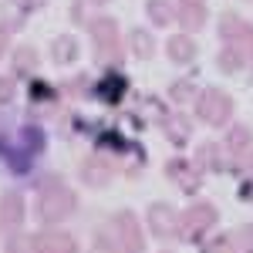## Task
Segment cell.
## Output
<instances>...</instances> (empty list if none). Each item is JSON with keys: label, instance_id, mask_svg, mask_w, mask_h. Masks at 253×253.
I'll list each match as a JSON object with an SVG mask.
<instances>
[{"label": "cell", "instance_id": "cell-1", "mask_svg": "<svg viewBox=\"0 0 253 253\" xmlns=\"http://www.w3.org/2000/svg\"><path fill=\"white\" fill-rule=\"evenodd\" d=\"M75 210H78L75 189H71L61 175H44V179H41V196H38V219L41 223H47V226L64 223Z\"/></svg>", "mask_w": 253, "mask_h": 253}, {"label": "cell", "instance_id": "cell-2", "mask_svg": "<svg viewBox=\"0 0 253 253\" xmlns=\"http://www.w3.org/2000/svg\"><path fill=\"white\" fill-rule=\"evenodd\" d=\"M88 34H91V41H95V58L98 64H105V68H118L122 64V38H118V20L115 17H91L88 24Z\"/></svg>", "mask_w": 253, "mask_h": 253}, {"label": "cell", "instance_id": "cell-3", "mask_svg": "<svg viewBox=\"0 0 253 253\" xmlns=\"http://www.w3.org/2000/svg\"><path fill=\"white\" fill-rule=\"evenodd\" d=\"M216 219H219V213H216L213 203H206V199H196V203H189L182 213H179V240H186V243H206V233L216 226Z\"/></svg>", "mask_w": 253, "mask_h": 253}, {"label": "cell", "instance_id": "cell-4", "mask_svg": "<svg viewBox=\"0 0 253 253\" xmlns=\"http://www.w3.org/2000/svg\"><path fill=\"white\" fill-rule=\"evenodd\" d=\"M196 115H199V122L213 125V128H226L233 118V98L219 88H203L196 95Z\"/></svg>", "mask_w": 253, "mask_h": 253}, {"label": "cell", "instance_id": "cell-5", "mask_svg": "<svg viewBox=\"0 0 253 253\" xmlns=\"http://www.w3.org/2000/svg\"><path fill=\"white\" fill-rule=\"evenodd\" d=\"M78 179L88 186V189H108V186H112V179H115V162H112V159H105L101 152H95V156L81 159Z\"/></svg>", "mask_w": 253, "mask_h": 253}, {"label": "cell", "instance_id": "cell-6", "mask_svg": "<svg viewBox=\"0 0 253 253\" xmlns=\"http://www.w3.org/2000/svg\"><path fill=\"white\" fill-rule=\"evenodd\" d=\"M115 230H118V243L122 253H145V233H142V219L132 210H122L115 213Z\"/></svg>", "mask_w": 253, "mask_h": 253}, {"label": "cell", "instance_id": "cell-7", "mask_svg": "<svg viewBox=\"0 0 253 253\" xmlns=\"http://www.w3.org/2000/svg\"><path fill=\"white\" fill-rule=\"evenodd\" d=\"M125 91H128V78L122 71H115V68L88 88V95L95 98V101H101V105H108V108H118V101L125 98Z\"/></svg>", "mask_w": 253, "mask_h": 253}, {"label": "cell", "instance_id": "cell-8", "mask_svg": "<svg viewBox=\"0 0 253 253\" xmlns=\"http://www.w3.org/2000/svg\"><path fill=\"white\" fill-rule=\"evenodd\" d=\"M145 223H149L152 236H159V240H175L179 236V213L169 203H152L145 210Z\"/></svg>", "mask_w": 253, "mask_h": 253}, {"label": "cell", "instance_id": "cell-9", "mask_svg": "<svg viewBox=\"0 0 253 253\" xmlns=\"http://www.w3.org/2000/svg\"><path fill=\"white\" fill-rule=\"evenodd\" d=\"M166 175H169L186 196H196L203 189V169H199L196 162H189V159H169V162H166Z\"/></svg>", "mask_w": 253, "mask_h": 253}, {"label": "cell", "instance_id": "cell-10", "mask_svg": "<svg viewBox=\"0 0 253 253\" xmlns=\"http://www.w3.org/2000/svg\"><path fill=\"white\" fill-rule=\"evenodd\" d=\"M20 223H24V196L17 189H7L0 196V226L7 233H14V230H20Z\"/></svg>", "mask_w": 253, "mask_h": 253}, {"label": "cell", "instance_id": "cell-11", "mask_svg": "<svg viewBox=\"0 0 253 253\" xmlns=\"http://www.w3.org/2000/svg\"><path fill=\"white\" fill-rule=\"evenodd\" d=\"M10 145H14L17 152H27V156L38 159L41 152H44V145H47V135H44L41 125H24V128H17V132L10 135Z\"/></svg>", "mask_w": 253, "mask_h": 253}, {"label": "cell", "instance_id": "cell-12", "mask_svg": "<svg viewBox=\"0 0 253 253\" xmlns=\"http://www.w3.org/2000/svg\"><path fill=\"white\" fill-rule=\"evenodd\" d=\"M175 20H179V27H182L186 34H196V31L206 27V20H210V7H206V3H182V0H179Z\"/></svg>", "mask_w": 253, "mask_h": 253}, {"label": "cell", "instance_id": "cell-13", "mask_svg": "<svg viewBox=\"0 0 253 253\" xmlns=\"http://www.w3.org/2000/svg\"><path fill=\"white\" fill-rule=\"evenodd\" d=\"M166 54H169V61L172 64H193L196 54H199V47H196L193 34H172V38L166 41Z\"/></svg>", "mask_w": 253, "mask_h": 253}, {"label": "cell", "instance_id": "cell-14", "mask_svg": "<svg viewBox=\"0 0 253 253\" xmlns=\"http://www.w3.org/2000/svg\"><path fill=\"white\" fill-rule=\"evenodd\" d=\"M38 253H78V240L61 230H44L38 233Z\"/></svg>", "mask_w": 253, "mask_h": 253}, {"label": "cell", "instance_id": "cell-15", "mask_svg": "<svg viewBox=\"0 0 253 253\" xmlns=\"http://www.w3.org/2000/svg\"><path fill=\"white\" fill-rule=\"evenodd\" d=\"M162 132H166V138L172 142L175 149H182V145H189V135H193V122L182 115V112H172V115L162 118Z\"/></svg>", "mask_w": 253, "mask_h": 253}, {"label": "cell", "instance_id": "cell-16", "mask_svg": "<svg viewBox=\"0 0 253 253\" xmlns=\"http://www.w3.org/2000/svg\"><path fill=\"white\" fill-rule=\"evenodd\" d=\"M81 58V44L75 34H58V38L51 41V61L64 68V64H75Z\"/></svg>", "mask_w": 253, "mask_h": 253}, {"label": "cell", "instance_id": "cell-17", "mask_svg": "<svg viewBox=\"0 0 253 253\" xmlns=\"http://www.w3.org/2000/svg\"><path fill=\"white\" fill-rule=\"evenodd\" d=\"M38 51L31 47V44H20L14 47V54H10V71H14V78H31V75H38Z\"/></svg>", "mask_w": 253, "mask_h": 253}, {"label": "cell", "instance_id": "cell-18", "mask_svg": "<svg viewBox=\"0 0 253 253\" xmlns=\"http://www.w3.org/2000/svg\"><path fill=\"white\" fill-rule=\"evenodd\" d=\"M247 27H250V20H243L236 10H226V14L219 17V41L236 47V44L243 41V34H247Z\"/></svg>", "mask_w": 253, "mask_h": 253}, {"label": "cell", "instance_id": "cell-19", "mask_svg": "<svg viewBox=\"0 0 253 253\" xmlns=\"http://www.w3.org/2000/svg\"><path fill=\"white\" fill-rule=\"evenodd\" d=\"M128 47H132V58H138V61L156 58V51H159L156 34L145 31V27H132V34H128Z\"/></svg>", "mask_w": 253, "mask_h": 253}, {"label": "cell", "instance_id": "cell-20", "mask_svg": "<svg viewBox=\"0 0 253 253\" xmlns=\"http://www.w3.org/2000/svg\"><path fill=\"white\" fill-rule=\"evenodd\" d=\"M196 166H199L203 172H223V169H226L223 149H219L216 142H203V145L196 149Z\"/></svg>", "mask_w": 253, "mask_h": 253}, {"label": "cell", "instance_id": "cell-21", "mask_svg": "<svg viewBox=\"0 0 253 253\" xmlns=\"http://www.w3.org/2000/svg\"><path fill=\"white\" fill-rule=\"evenodd\" d=\"M145 17L152 27H172V0H145Z\"/></svg>", "mask_w": 253, "mask_h": 253}, {"label": "cell", "instance_id": "cell-22", "mask_svg": "<svg viewBox=\"0 0 253 253\" xmlns=\"http://www.w3.org/2000/svg\"><path fill=\"white\" fill-rule=\"evenodd\" d=\"M250 145H253V132H250V128H247V125H240V122L230 125V132H226V149H230L233 156H243Z\"/></svg>", "mask_w": 253, "mask_h": 253}, {"label": "cell", "instance_id": "cell-23", "mask_svg": "<svg viewBox=\"0 0 253 253\" xmlns=\"http://www.w3.org/2000/svg\"><path fill=\"white\" fill-rule=\"evenodd\" d=\"M3 253H38V236L31 233H7V243H3Z\"/></svg>", "mask_w": 253, "mask_h": 253}, {"label": "cell", "instance_id": "cell-24", "mask_svg": "<svg viewBox=\"0 0 253 253\" xmlns=\"http://www.w3.org/2000/svg\"><path fill=\"white\" fill-rule=\"evenodd\" d=\"M31 101H34L38 108H54L58 91H54V88H51L44 78H34V81H31Z\"/></svg>", "mask_w": 253, "mask_h": 253}, {"label": "cell", "instance_id": "cell-25", "mask_svg": "<svg viewBox=\"0 0 253 253\" xmlns=\"http://www.w3.org/2000/svg\"><path fill=\"white\" fill-rule=\"evenodd\" d=\"M243 64H247V58H243V54L236 51L233 44H223V51L216 54V68H219V71H226V75H233V71H240Z\"/></svg>", "mask_w": 253, "mask_h": 253}, {"label": "cell", "instance_id": "cell-26", "mask_svg": "<svg viewBox=\"0 0 253 253\" xmlns=\"http://www.w3.org/2000/svg\"><path fill=\"white\" fill-rule=\"evenodd\" d=\"M91 253H122V243H118V230H115V223H112V230H98V233H95Z\"/></svg>", "mask_w": 253, "mask_h": 253}, {"label": "cell", "instance_id": "cell-27", "mask_svg": "<svg viewBox=\"0 0 253 253\" xmlns=\"http://www.w3.org/2000/svg\"><path fill=\"white\" fill-rule=\"evenodd\" d=\"M196 95H199V88H196V81H193V78H182V81H175L172 88H169V98H172V105L196 101Z\"/></svg>", "mask_w": 253, "mask_h": 253}, {"label": "cell", "instance_id": "cell-28", "mask_svg": "<svg viewBox=\"0 0 253 253\" xmlns=\"http://www.w3.org/2000/svg\"><path fill=\"white\" fill-rule=\"evenodd\" d=\"M233 253H253V226H236L230 233Z\"/></svg>", "mask_w": 253, "mask_h": 253}, {"label": "cell", "instance_id": "cell-29", "mask_svg": "<svg viewBox=\"0 0 253 253\" xmlns=\"http://www.w3.org/2000/svg\"><path fill=\"white\" fill-rule=\"evenodd\" d=\"M24 17H27V14L20 10L17 3H7V7H3V20H0V24H3L7 31H20V27H24Z\"/></svg>", "mask_w": 253, "mask_h": 253}, {"label": "cell", "instance_id": "cell-30", "mask_svg": "<svg viewBox=\"0 0 253 253\" xmlns=\"http://www.w3.org/2000/svg\"><path fill=\"white\" fill-rule=\"evenodd\" d=\"M203 253H233L230 233H219V236H213L210 243H203Z\"/></svg>", "mask_w": 253, "mask_h": 253}, {"label": "cell", "instance_id": "cell-31", "mask_svg": "<svg viewBox=\"0 0 253 253\" xmlns=\"http://www.w3.org/2000/svg\"><path fill=\"white\" fill-rule=\"evenodd\" d=\"M10 101H14V81L0 78V105H10Z\"/></svg>", "mask_w": 253, "mask_h": 253}, {"label": "cell", "instance_id": "cell-32", "mask_svg": "<svg viewBox=\"0 0 253 253\" xmlns=\"http://www.w3.org/2000/svg\"><path fill=\"white\" fill-rule=\"evenodd\" d=\"M14 3H17L24 14H31V10H41V7H44L47 0H14Z\"/></svg>", "mask_w": 253, "mask_h": 253}, {"label": "cell", "instance_id": "cell-33", "mask_svg": "<svg viewBox=\"0 0 253 253\" xmlns=\"http://www.w3.org/2000/svg\"><path fill=\"white\" fill-rule=\"evenodd\" d=\"M7 51H10V31L0 24V61H3V54H7Z\"/></svg>", "mask_w": 253, "mask_h": 253}, {"label": "cell", "instance_id": "cell-34", "mask_svg": "<svg viewBox=\"0 0 253 253\" xmlns=\"http://www.w3.org/2000/svg\"><path fill=\"white\" fill-rule=\"evenodd\" d=\"M240 199H243V203H253V179L240 182Z\"/></svg>", "mask_w": 253, "mask_h": 253}, {"label": "cell", "instance_id": "cell-35", "mask_svg": "<svg viewBox=\"0 0 253 253\" xmlns=\"http://www.w3.org/2000/svg\"><path fill=\"white\" fill-rule=\"evenodd\" d=\"M182 3H206V0H182Z\"/></svg>", "mask_w": 253, "mask_h": 253}, {"label": "cell", "instance_id": "cell-36", "mask_svg": "<svg viewBox=\"0 0 253 253\" xmlns=\"http://www.w3.org/2000/svg\"><path fill=\"white\" fill-rule=\"evenodd\" d=\"M91 3H112V0H91Z\"/></svg>", "mask_w": 253, "mask_h": 253}, {"label": "cell", "instance_id": "cell-37", "mask_svg": "<svg viewBox=\"0 0 253 253\" xmlns=\"http://www.w3.org/2000/svg\"><path fill=\"white\" fill-rule=\"evenodd\" d=\"M250 169H253V156H250Z\"/></svg>", "mask_w": 253, "mask_h": 253}, {"label": "cell", "instance_id": "cell-38", "mask_svg": "<svg viewBox=\"0 0 253 253\" xmlns=\"http://www.w3.org/2000/svg\"><path fill=\"white\" fill-rule=\"evenodd\" d=\"M162 253H172V250H162Z\"/></svg>", "mask_w": 253, "mask_h": 253}]
</instances>
